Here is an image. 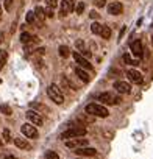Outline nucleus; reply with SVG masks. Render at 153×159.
Returning <instances> with one entry per match:
<instances>
[{
	"instance_id": "nucleus-1",
	"label": "nucleus",
	"mask_w": 153,
	"mask_h": 159,
	"mask_svg": "<svg viewBox=\"0 0 153 159\" xmlns=\"http://www.w3.org/2000/svg\"><path fill=\"white\" fill-rule=\"evenodd\" d=\"M85 111H86V114H88V116L102 117V119H105V117H108V116H109L108 109H106L103 105H97V103H89V105H86Z\"/></svg>"
},
{
	"instance_id": "nucleus-2",
	"label": "nucleus",
	"mask_w": 153,
	"mask_h": 159,
	"mask_svg": "<svg viewBox=\"0 0 153 159\" xmlns=\"http://www.w3.org/2000/svg\"><path fill=\"white\" fill-rule=\"evenodd\" d=\"M86 128H85V125L81 123V125H76V126H70L67 131H64L63 134H61V139L64 140V139H76V137H83L85 134H86Z\"/></svg>"
},
{
	"instance_id": "nucleus-3",
	"label": "nucleus",
	"mask_w": 153,
	"mask_h": 159,
	"mask_svg": "<svg viewBox=\"0 0 153 159\" xmlns=\"http://www.w3.org/2000/svg\"><path fill=\"white\" fill-rule=\"evenodd\" d=\"M47 95L52 98V102H55L56 105H63L64 103V95L61 92V89L56 84H50L47 88Z\"/></svg>"
},
{
	"instance_id": "nucleus-4",
	"label": "nucleus",
	"mask_w": 153,
	"mask_h": 159,
	"mask_svg": "<svg viewBox=\"0 0 153 159\" xmlns=\"http://www.w3.org/2000/svg\"><path fill=\"white\" fill-rule=\"evenodd\" d=\"M97 100L102 102L103 105H119V103L122 102L120 97L114 95L113 92H102V94L97 95Z\"/></svg>"
},
{
	"instance_id": "nucleus-5",
	"label": "nucleus",
	"mask_w": 153,
	"mask_h": 159,
	"mask_svg": "<svg viewBox=\"0 0 153 159\" xmlns=\"http://www.w3.org/2000/svg\"><path fill=\"white\" fill-rule=\"evenodd\" d=\"M21 133L24 134V136H27V139H36L38 137V129H36V126H33L31 123H24L22 126H21Z\"/></svg>"
},
{
	"instance_id": "nucleus-6",
	"label": "nucleus",
	"mask_w": 153,
	"mask_h": 159,
	"mask_svg": "<svg viewBox=\"0 0 153 159\" xmlns=\"http://www.w3.org/2000/svg\"><path fill=\"white\" fill-rule=\"evenodd\" d=\"M88 145H89V140H88V139H80V137L69 139V140L66 142V147H67V148H75V150L83 148V147H88Z\"/></svg>"
},
{
	"instance_id": "nucleus-7",
	"label": "nucleus",
	"mask_w": 153,
	"mask_h": 159,
	"mask_svg": "<svg viewBox=\"0 0 153 159\" xmlns=\"http://www.w3.org/2000/svg\"><path fill=\"white\" fill-rule=\"evenodd\" d=\"M72 56H73V59H75V62L78 64V67H81V69H89V70H92V66L89 64V61L80 53V52H73L72 53Z\"/></svg>"
},
{
	"instance_id": "nucleus-8",
	"label": "nucleus",
	"mask_w": 153,
	"mask_h": 159,
	"mask_svg": "<svg viewBox=\"0 0 153 159\" xmlns=\"http://www.w3.org/2000/svg\"><path fill=\"white\" fill-rule=\"evenodd\" d=\"M27 119L33 123V125H38V126H41L42 123H44V119H42V116L39 114V112H36V111H33V109H30V111H27Z\"/></svg>"
},
{
	"instance_id": "nucleus-9",
	"label": "nucleus",
	"mask_w": 153,
	"mask_h": 159,
	"mask_svg": "<svg viewBox=\"0 0 153 159\" xmlns=\"http://www.w3.org/2000/svg\"><path fill=\"white\" fill-rule=\"evenodd\" d=\"M127 76H128L130 81L134 83V84H141V83L144 81V78H142L141 72H139V70H134V69H130V70L127 72Z\"/></svg>"
},
{
	"instance_id": "nucleus-10",
	"label": "nucleus",
	"mask_w": 153,
	"mask_h": 159,
	"mask_svg": "<svg viewBox=\"0 0 153 159\" xmlns=\"http://www.w3.org/2000/svg\"><path fill=\"white\" fill-rule=\"evenodd\" d=\"M122 11H123V5L120 2H111L108 5V14L111 16H119L122 14Z\"/></svg>"
},
{
	"instance_id": "nucleus-11",
	"label": "nucleus",
	"mask_w": 153,
	"mask_h": 159,
	"mask_svg": "<svg viewBox=\"0 0 153 159\" xmlns=\"http://www.w3.org/2000/svg\"><path fill=\"white\" fill-rule=\"evenodd\" d=\"M114 89H116L119 94H130V92H131V86H130L127 81H116V83H114Z\"/></svg>"
},
{
	"instance_id": "nucleus-12",
	"label": "nucleus",
	"mask_w": 153,
	"mask_h": 159,
	"mask_svg": "<svg viewBox=\"0 0 153 159\" xmlns=\"http://www.w3.org/2000/svg\"><path fill=\"white\" fill-rule=\"evenodd\" d=\"M130 47H131V53H133L134 56H137V58H141V56H142V52H144V48H142V42H141L139 39L133 41Z\"/></svg>"
},
{
	"instance_id": "nucleus-13",
	"label": "nucleus",
	"mask_w": 153,
	"mask_h": 159,
	"mask_svg": "<svg viewBox=\"0 0 153 159\" xmlns=\"http://www.w3.org/2000/svg\"><path fill=\"white\" fill-rule=\"evenodd\" d=\"M73 10V5H72V2H69V0H63L61 2V17H66L70 11Z\"/></svg>"
},
{
	"instance_id": "nucleus-14",
	"label": "nucleus",
	"mask_w": 153,
	"mask_h": 159,
	"mask_svg": "<svg viewBox=\"0 0 153 159\" xmlns=\"http://www.w3.org/2000/svg\"><path fill=\"white\" fill-rule=\"evenodd\" d=\"M75 153L80 154V156H95L97 154V150L95 148H91V147H83V148L75 150Z\"/></svg>"
},
{
	"instance_id": "nucleus-15",
	"label": "nucleus",
	"mask_w": 153,
	"mask_h": 159,
	"mask_svg": "<svg viewBox=\"0 0 153 159\" xmlns=\"http://www.w3.org/2000/svg\"><path fill=\"white\" fill-rule=\"evenodd\" d=\"M75 73H76V76H78L83 83H89V81H91V76H89V73H88L85 69L76 67V69H75Z\"/></svg>"
},
{
	"instance_id": "nucleus-16",
	"label": "nucleus",
	"mask_w": 153,
	"mask_h": 159,
	"mask_svg": "<svg viewBox=\"0 0 153 159\" xmlns=\"http://www.w3.org/2000/svg\"><path fill=\"white\" fill-rule=\"evenodd\" d=\"M13 142H14V145H16L17 148H21V150H30V148H31V145L27 142V139L14 137V139H13Z\"/></svg>"
},
{
	"instance_id": "nucleus-17",
	"label": "nucleus",
	"mask_w": 153,
	"mask_h": 159,
	"mask_svg": "<svg viewBox=\"0 0 153 159\" xmlns=\"http://www.w3.org/2000/svg\"><path fill=\"white\" fill-rule=\"evenodd\" d=\"M7 61H8V53H7L5 50H0V70L5 67Z\"/></svg>"
},
{
	"instance_id": "nucleus-18",
	"label": "nucleus",
	"mask_w": 153,
	"mask_h": 159,
	"mask_svg": "<svg viewBox=\"0 0 153 159\" xmlns=\"http://www.w3.org/2000/svg\"><path fill=\"white\" fill-rule=\"evenodd\" d=\"M100 36H102V39H109L111 38V28L106 27V25H103L102 27V31H100Z\"/></svg>"
},
{
	"instance_id": "nucleus-19",
	"label": "nucleus",
	"mask_w": 153,
	"mask_h": 159,
	"mask_svg": "<svg viewBox=\"0 0 153 159\" xmlns=\"http://www.w3.org/2000/svg\"><path fill=\"white\" fill-rule=\"evenodd\" d=\"M58 52H59V56H63V58H67V56L70 55V50H69L67 45H59Z\"/></svg>"
},
{
	"instance_id": "nucleus-20",
	"label": "nucleus",
	"mask_w": 153,
	"mask_h": 159,
	"mask_svg": "<svg viewBox=\"0 0 153 159\" xmlns=\"http://www.w3.org/2000/svg\"><path fill=\"white\" fill-rule=\"evenodd\" d=\"M35 14H36V17H39L41 20H44L47 16H45V11H44V8H41V7H36L35 8Z\"/></svg>"
},
{
	"instance_id": "nucleus-21",
	"label": "nucleus",
	"mask_w": 153,
	"mask_h": 159,
	"mask_svg": "<svg viewBox=\"0 0 153 159\" xmlns=\"http://www.w3.org/2000/svg\"><path fill=\"white\" fill-rule=\"evenodd\" d=\"M21 41H22V44H30V42L33 41V36H31L30 33H25V31H24V33L21 34Z\"/></svg>"
},
{
	"instance_id": "nucleus-22",
	"label": "nucleus",
	"mask_w": 153,
	"mask_h": 159,
	"mask_svg": "<svg viewBox=\"0 0 153 159\" xmlns=\"http://www.w3.org/2000/svg\"><path fill=\"white\" fill-rule=\"evenodd\" d=\"M102 27H103V25H100V24L94 22V24L91 25V31H92L94 34H100V31H102Z\"/></svg>"
},
{
	"instance_id": "nucleus-23",
	"label": "nucleus",
	"mask_w": 153,
	"mask_h": 159,
	"mask_svg": "<svg viewBox=\"0 0 153 159\" xmlns=\"http://www.w3.org/2000/svg\"><path fill=\"white\" fill-rule=\"evenodd\" d=\"M75 47L78 48V52H81V53H83L85 50H88V48L85 47V42H83L81 39H76V41H75Z\"/></svg>"
},
{
	"instance_id": "nucleus-24",
	"label": "nucleus",
	"mask_w": 153,
	"mask_h": 159,
	"mask_svg": "<svg viewBox=\"0 0 153 159\" xmlns=\"http://www.w3.org/2000/svg\"><path fill=\"white\" fill-rule=\"evenodd\" d=\"M122 58H123V61H125L127 64H131V66H137V61H134V59H133V58H131V56H130L128 53H125V55H123Z\"/></svg>"
},
{
	"instance_id": "nucleus-25",
	"label": "nucleus",
	"mask_w": 153,
	"mask_h": 159,
	"mask_svg": "<svg viewBox=\"0 0 153 159\" xmlns=\"http://www.w3.org/2000/svg\"><path fill=\"white\" fill-rule=\"evenodd\" d=\"M35 17H36L35 11H28V13H27V16H25V20H27L28 24H33V22H35Z\"/></svg>"
},
{
	"instance_id": "nucleus-26",
	"label": "nucleus",
	"mask_w": 153,
	"mask_h": 159,
	"mask_svg": "<svg viewBox=\"0 0 153 159\" xmlns=\"http://www.w3.org/2000/svg\"><path fill=\"white\" fill-rule=\"evenodd\" d=\"M31 108H33V109H38V111H42V112H49V109H47L44 105H41V103H39V105H38V103H31Z\"/></svg>"
},
{
	"instance_id": "nucleus-27",
	"label": "nucleus",
	"mask_w": 153,
	"mask_h": 159,
	"mask_svg": "<svg viewBox=\"0 0 153 159\" xmlns=\"http://www.w3.org/2000/svg\"><path fill=\"white\" fill-rule=\"evenodd\" d=\"M0 111H2L5 116H11L13 114V111H11V108L8 105H2V106H0Z\"/></svg>"
},
{
	"instance_id": "nucleus-28",
	"label": "nucleus",
	"mask_w": 153,
	"mask_h": 159,
	"mask_svg": "<svg viewBox=\"0 0 153 159\" xmlns=\"http://www.w3.org/2000/svg\"><path fill=\"white\" fill-rule=\"evenodd\" d=\"M13 139H14V137H11L10 131H8V129H3V140H5L7 143H10V142H11Z\"/></svg>"
},
{
	"instance_id": "nucleus-29",
	"label": "nucleus",
	"mask_w": 153,
	"mask_h": 159,
	"mask_svg": "<svg viewBox=\"0 0 153 159\" xmlns=\"http://www.w3.org/2000/svg\"><path fill=\"white\" fill-rule=\"evenodd\" d=\"M45 159H59V156L56 154V151H52L50 150V151L45 153Z\"/></svg>"
},
{
	"instance_id": "nucleus-30",
	"label": "nucleus",
	"mask_w": 153,
	"mask_h": 159,
	"mask_svg": "<svg viewBox=\"0 0 153 159\" xmlns=\"http://www.w3.org/2000/svg\"><path fill=\"white\" fill-rule=\"evenodd\" d=\"M45 3H47V7H49V8L55 10V8L58 7V0H45Z\"/></svg>"
},
{
	"instance_id": "nucleus-31",
	"label": "nucleus",
	"mask_w": 153,
	"mask_h": 159,
	"mask_svg": "<svg viewBox=\"0 0 153 159\" xmlns=\"http://www.w3.org/2000/svg\"><path fill=\"white\" fill-rule=\"evenodd\" d=\"M75 11H76V14H81V13L85 11V3H83V2H78V5H76V8H75Z\"/></svg>"
},
{
	"instance_id": "nucleus-32",
	"label": "nucleus",
	"mask_w": 153,
	"mask_h": 159,
	"mask_svg": "<svg viewBox=\"0 0 153 159\" xmlns=\"http://www.w3.org/2000/svg\"><path fill=\"white\" fill-rule=\"evenodd\" d=\"M13 2H14V0H5L3 7H5L7 11H11V10H13Z\"/></svg>"
},
{
	"instance_id": "nucleus-33",
	"label": "nucleus",
	"mask_w": 153,
	"mask_h": 159,
	"mask_svg": "<svg viewBox=\"0 0 153 159\" xmlns=\"http://www.w3.org/2000/svg\"><path fill=\"white\" fill-rule=\"evenodd\" d=\"M105 2H106V0H94V5L99 7V8H103L105 7Z\"/></svg>"
},
{
	"instance_id": "nucleus-34",
	"label": "nucleus",
	"mask_w": 153,
	"mask_h": 159,
	"mask_svg": "<svg viewBox=\"0 0 153 159\" xmlns=\"http://www.w3.org/2000/svg\"><path fill=\"white\" fill-rule=\"evenodd\" d=\"M45 16H47V17H53V10L47 7V10H45Z\"/></svg>"
},
{
	"instance_id": "nucleus-35",
	"label": "nucleus",
	"mask_w": 153,
	"mask_h": 159,
	"mask_svg": "<svg viewBox=\"0 0 153 159\" xmlns=\"http://www.w3.org/2000/svg\"><path fill=\"white\" fill-rule=\"evenodd\" d=\"M89 16H91V19H97V17H99V14H97L95 11H91V13H89Z\"/></svg>"
},
{
	"instance_id": "nucleus-36",
	"label": "nucleus",
	"mask_w": 153,
	"mask_h": 159,
	"mask_svg": "<svg viewBox=\"0 0 153 159\" xmlns=\"http://www.w3.org/2000/svg\"><path fill=\"white\" fill-rule=\"evenodd\" d=\"M5 159H17V157H16V156H7Z\"/></svg>"
},
{
	"instance_id": "nucleus-37",
	"label": "nucleus",
	"mask_w": 153,
	"mask_h": 159,
	"mask_svg": "<svg viewBox=\"0 0 153 159\" xmlns=\"http://www.w3.org/2000/svg\"><path fill=\"white\" fill-rule=\"evenodd\" d=\"M0 19H2V5H0Z\"/></svg>"
},
{
	"instance_id": "nucleus-38",
	"label": "nucleus",
	"mask_w": 153,
	"mask_h": 159,
	"mask_svg": "<svg viewBox=\"0 0 153 159\" xmlns=\"http://www.w3.org/2000/svg\"><path fill=\"white\" fill-rule=\"evenodd\" d=\"M0 145H2V140H0Z\"/></svg>"
},
{
	"instance_id": "nucleus-39",
	"label": "nucleus",
	"mask_w": 153,
	"mask_h": 159,
	"mask_svg": "<svg viewBox=\"0 0 153 159\" xmlns=\"http://www.w3.org/2000/svg\"><path fill=\"white\" fill-rule=\"evenodd\" d=\"M69 2H73V0H69Z\"/></svg>"
}]
</instances>
